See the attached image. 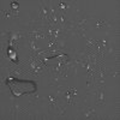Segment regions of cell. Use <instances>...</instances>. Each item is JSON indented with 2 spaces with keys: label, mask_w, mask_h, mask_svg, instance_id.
Returning a JSON list of instances; mask_svg holds the SVG:
<instances>
[{
  "label": "cell",
  "mask_w": 120,
  "mask_h": 120,
  "mask_svg": "<svg viewBox=\"0 0 120 120\" xmlns=\"http://www.w3.org/2000/svg\"><path fill=\"white\" fill-rule=\"evenodd\" d=\"M18 7H19V4L17 1H12L11 4H10V8L13 10V11H18Z\"/></svg>",
  "instance_id": "obj_8"
},
{
  "label": "cell",
  "mask_w": 120,
  "mask_h": 120,
  "mask_svg": "<svg viewBox=\"0 0 120 120\" xmlns=\"http://www.w3.org/2000/svg\"><path fill=\"white\" fill-rule=\"evenodd\" d=\"M46 102L48 105V112L55 114L56 108H58V106L60 103V98L56 97L55 94L54 95H46Z\"/></svg>",
  "instance_id": "obj_4"
},
{
  "label": "cell",
  "mask_w": 120,
  "mask_h": 120,
  "mask_svg": "<svg viewBox=\"0 0 120 120\" xmlns=\"http://www.w3.org/2000/svg\"><path fill=\"white\" fill-rule=\"evenodd\" d=\"M95 103L97 106L105 105V90H103V88H97V93L95 95Z\"/></svg>",
  "instance_id": "obj_6"
},
{
  "label": "cell",
  "mask_w": 120,
  "mask_h": 120,
  "mask_svg": "<svg viewBox=\"0 0 120 120\" xmlns=\"http://www.w3.org/2000/svg\"><path fill=\"white\" fill-rule=\"evenodd\" d=\"M38 19L41 23H45L49 19V1H40L38 7Z\"/></svg>",
  "instance_id": "obj_2"
},
{
  "label": "cell",
  "mask_w": 120,
  "mask_h": 120,
  "mask_svg": "<svg viewBox=\"0 0 120 120\" xmlns=\"http://www.w3.org/2000/svg\"><path fill=\"white\" fill-rule=\"evenodd\" d=\"M119 25V24H118ZM116 23L113 19H107V18H97L93 22V30L94 31H109L118 26Z\"/></svg>",
  "instance_id": "obj_1"
},
{
  "label": "cell",
  "mask_w": 120,
  "mask_h": 120,
  "mask_svg": "<svg viewBox=\"0 0 120 120\" xmlns=\"http://www.w3.org/2000/svg\"><path fill=\"white\" fill-rule=\"evenodd\" d=\"M28 112H29V108H28V107H22V106H19L16 101L12 102L11 113H12V115H13V119H21V116L23 118Z\"/></svg>",
  "instance_id": "obj_3"
},
{
  "label": "cell",
  "mask_w": 120,
  "mask_h": 120,
  "mask_svg": "<svg viewBox=\"0 0 120 120\" xmlns=\"http://www.w3.org/2000/svg\"><path fill=\"white\" fill-rule=\"evenodd\" d=\"M18 17V11H13L11 8H1V19L6 18H17Z\"/></svg>",
  "instance_id": "obj_7"
},
{
  "label": "cell",
  "mask_w": 120,
  "mask_h": 120,
  "mask_svg": "<svg viewBox=\"0 0 120 120\" xmlns=\"http://www.w3.org/2000/svg\"><path fill=\"white\" fill-rule=\"evenodd\" d=\"M43 101H46V96L41 95L40 93H34V94H31L29 96L30 105H37V103H41Z\"/></svg>",
  "instance_id": "obj_5"
}]
</instances>
